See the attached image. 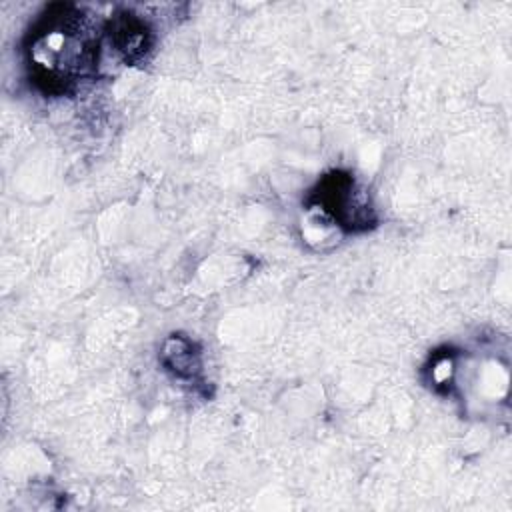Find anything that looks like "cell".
<instances>
[{
	"label": "cell",
	"instance_id": "cell-1",
	"mask_svg": "<svg viewBox=\"0 0 512 512\" xmlns=\"http://www.w3.org/2000/svg\"><path fill=\"white\" fill-rule=\"evenodd\" d=\"M102 32L74 4L46 6L24 38L30 82L46 96L76 92L96 76Z\"/></svg>",
	"mask_w": 512,
	"mask_h": 512
},
{
	"label": "cell",
	"instance_id": "cell-2",
	"mask_svg": "<svg viewBox=\"0 0 512 512\" xmlns=\"http://www.w3.org/2000/svg\"><path fill=\"white\" fill-rule=\"evenodd\" d=\"M308 204L320 208L332 222L348 232H364L376 226V214L356 178L344 170L324 174L314 186Z\"/></svg>",
	"mask_w": 512,
	"mask_h": 512
},
{
	"label": "cell",
	"instance_id": "cell-3",
	"mask_svg": "<svg viewBox=\"0 0 512 512\" xmlns=\"http://www.w3.org/2000/svg\"><path fill=\"white\" fill-rule=\"evenodd\" d=\"M104 34L110 46L122 56L126 64H136L144 60L146 52L152 48V32L144 20L128 10L116 12L104 26Z\"/></svg>",
	"mask_w": 512,
	"mask_h": 512
}]
</instances>
